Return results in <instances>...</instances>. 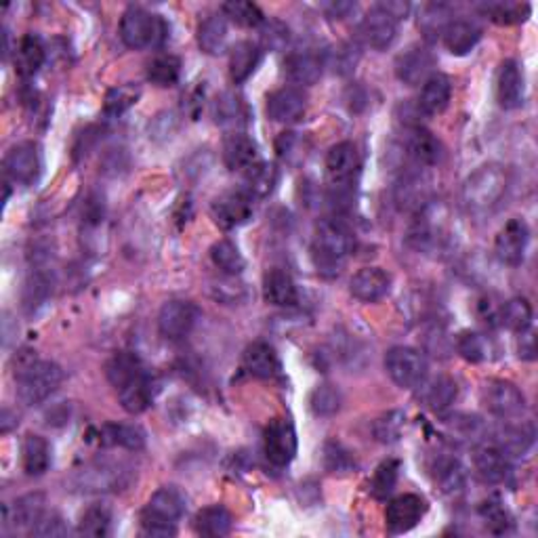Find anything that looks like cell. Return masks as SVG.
<instances>
[{"label": "cell", "instance_id": "6da1fadb", "mask_svg": "<svg viewBox=\"0 0 538 538\" xmlns=\"http://www.w3.org/2000/svg\"><path fill=\"white\" fill-rule=\"evenodd\" d=\"M355 236L352 227L343 219L328 216L316 226V237H313V263L320 274L337 276L343 268L345 258L353 253Z\"/></svg>", "mask_w": 538, "mask_h": 538}, {"label": "cell", "instance_id": "7a4b0ae2", "mask_svg": "<svg viewBox=\"0 0 538 538\" xmlns=\"http://www.w3.org/2000/svg\"><path fill=\"white\" fill-rule=\"evenodd\" d=\"M17 397L26 406H37L43 404L47 397H51L64 381V370L59 364L48 360H37L32 352H24L19 355L17 368Z\"/></svg>", "mask_w": 538, "mask_h": 538}, {"label": "cell", "instance_id": "3957f363", "mask_svg": "<svg viewBox=\"0 0 538 538\" xmlns=\"http://www.w3.org/2000/svg\"><path fill=\"white\" fill-rule=\"evenodd\" d=\"M507 171L499 164L480 166L463 187V202L473 216L492 215L507 194Z\"/></svg>", "mask_w": 538, "mask_h": 538}, {"label": "cell", "instance_id": "277c9868", "mask_svg": "<svg viewBox=\"0 0 538 538\" xmlns=\"http://www.w3.org/2000/svg\"><path fill=\"white\" fill-rule=\"evenodd\" d=\"M121 38L124 45L135 48V51L158 47L166 40V24L163 17L153 16L142 6H131L122 13Z\"/></svg>", "mask_w": 538, "mask_h": 538}, {"label": "cell", "instance_id": "5b68a950", "mask_svg": "<svg viewBox=\"0 0 538 538\" xmlns=\"http://www.w3.org/2000/svg\"><path fill=\"white\" fill-rule=\"evenodd\" d=\"M385 370L402 389L421 387L427 379V360L415 347H391L385 355Z\"/></svg>", "mask_w": 538, "mask_h": 538}, {"label": "cell", "instance_id": "8992f818", "mask_svg": "<svg viewBox=\"0 0 538 538\" xmlns=\"http://www.w3.org/2000/svg\"><path fill=\"white\" fill-rule=\"evenodd\" d=\"M265 459L274 467H289L297 454V431L286 418H274L263 431Z\"/></svg>", "mask_w": 538, "mask_h": 538}, {"label": "cell", "instance_id": "52a82bcc", "mask_svg": "<svg viewBox=\"0 0 538 538\" xmlns=\"http://www.w3.org/2000/svg\"><path fill=\"white\" fill-rule=\"evenodd\" d=\"M198 316V307L192 301H181V299L166 301L158 313V331L164 339L181 341L194 331Z\"/></svg>", "mask_w": 538, "mask_h": 538}, {"label": "cell", "instance_id": "ba28073f", "mask_svg": "<svg viewBox=\"0 0 538 538\" xmlns=\"http://www.w3.org/2000/svg\"><path fill=\"white\" fill-rule=\"evenodd\" d=\"M427 513V501L418 494H402L387 502L385 523L389 534H404L418 526Z\"/></svg>", "mask_w": 538, "mask_h": 538}, {"label": "cell", "instance_id": "9c48e42d", "mask_svg": "<svg viewBox=\"0 0 538 538\" xmlns=\"http://www.w3.org/2000/svg\"><path fill=\"white\" fill-rule=\"evenodd\" d=\"M484 402L488 410L494 417L502 418V421H515L517 417H522L523 408H526V397H523L520 387L513 385L512 381L502 379L486 383Z\"/></svg>", "mask_w": 538, "mask_h": 538}, {"label": "cell", "instance_id": "30bf717a", "mask_svg": "<svg viewBox=\"0 0 538 538\" xmlns=\"http://www.w3.org/2000/svg\"><path fill=\"white\" fill-rule=\"evenodd\" d=\"M397 19L394 13H391L385 5H374L364 17H362L360 24V37L364 38V43L368 47L376 48V51H383L394 45V40L397 37Z\"/></svg>", "mask_w": 538, "mask_h": 538}, {"label": "cell", "instance_id": "8fae6325", "mask_svg": "<svg viewBox=\"0 0 538 538\" xmlns=\"http://www.w3.org/2000/svg\"><path fill=\"white\" fill-rule=\"evenodd\" d=\"M211 213L221 229H236L253 216V195L247 190H232L213 200Z\"/></svg>", "mask_w": 538, "mask_h": 538}, {"label": "cell", "instance_id": "7c38bea8", "mask_svg": "<svg viewBox=\"0 0 538 538\" xmlns=\"http://www.w3.org/2000/svg\"><path fill=\"white\" fill-rule=\"evenodd\" d=\"M360 173V156L353 143L343 142L332 145L331 152L326 153V174L328 181L337 190H347L353 184Z\"/></svg>", "mask_w": 538, "mask_h": 538}, {"label": "cell", "instance_id": "4fadbf2b", "mask_svg": "<svg viewBox=\"0 0 538 538\" xmlns=\"http://www.w3.org/2000/svg\"><path fill=\"white\" fill-rule=\"evenodd\" d=\"M528 242H530L528 223L515 216V219L507 221L505 227H502L499 236H496V242H494L496 257H499L505 265L517 268V265H522L523 258H526Z\"/></svg>", "mask_w": 538, "mask_h": 538}, {"label": "cell", "instance_id": "5bb4252c", "mask_svg": "<svg viewBox=\"0 0 538 538\" xmlns=\"http://www.w3.org/2000/svg\"><path fill=\"white\" fill-rule=\"evenodd\" d=\"M436 68V58L429 48L425 47H410L408 51H404L396 61V76L400 82L408 87L425 85L433 74Z\"/></svg>", "mask_w": 538, "mask_h": 538}, {"label": "cell", "instance_id": "9a60e30c", "mask_svg": "<svg viewBox=\"0 0 538 538\" xmlns=\"http://www.w3.org/2000/svg\"><path fill=\"white\" fill-rule=\"evenodd\" d=\"M5 169L6 174L17 184L30 185L34 181L38 179L40 174V153H38V145L32 142L19 143L16 148H11V152L6 153L5 158Z\"/></svg>", "mask_w": 538, "mask_h": 538}, {"label": "cell", "instance_id": "2e32d148", "mask_svg": "<svg viewBox=\"0 0 538 538\" xmlns=\"http://www.w3.org/2000/svg\"><path fill=\"white\" fill-rule=\"evenodd\" d=\"M307 110V97L301 89L284 87L268 97V116L274 122L292 124L301 121Z\"/></svg>", "mask_w": 538, "mask_h": 538}, {"label": "cell", "instance_id": "e0dca14e", "mask_svg": "<svg viewBox=\"0 0 538 538\" xmlns=\"http://www.w3.org/2000/svg\"><path fill=\"white\" fill-rule=\"evenodd\" d=\"M185 502H187L185 494L181 492L177 486H163L160 491L153 492L148 507L143 509L142 517L177 523L185 513V507H187Z\"/></svg>", "mask_w": 538, "mask_h": 538}, {"label": "cell", "instance_id": "ac0fdd59", "mask_svg": "<svg viewBox=\"0 0 538 538\" xmlns=\"http://www.w3.org/2000/svg\"><path fill=\"white\" fill-rule=\"evenodd\" d=\"M118 400L121 406L129 412V415H142V412L152 406L153 397H156V385L150 376L148 370L132 376L131 381L124 383L122 387H118Z\"/></svg>", "mask_w": 538, "mask_h": 538}, {"label": "cell", "instance_id": "d6986e66", "mask_svg": "<svg viewBox=\"0 0 538 538\" xmlns=\"http://www.w3.org/2000/svg\"><path fill=\"white\" fill-rule=\"evenodd\" d=\"M391 289V278L387 271L381 268H364L358 274H353L352 282H349V290L352 295L362 303H376L383 297H387Z\"/></svg>", "mask_w": 538, "mask_h": 538}, {"label": "cell", "instance_id": "ffe728a7", "mask_svg": "<svg viewBox=\"0 0 538 538\" xmlns=\"http://www.w3.org/2000/svg\"><path fill=\"white\" fill-rule=\"evenodd\" d=\"M496 97L505 110H515L523 103V72L517 61L507 59L496 76Z\"/></svg>", "mask_w": 538, "mask_h": 538}, {"label": "cell", "instance_id": "44dd1931", "mask_svg": "<svg viewBox=\"0 0 538 538\" xmlns=\"http://www.w3.org/2000/svg\"><path fill=\"white\" fill-rule=\"evenodd\" d=\"M322 68H324V59L320 58V55L310 53V51L290 53L284 61L286 79H289L292 85H299V87L316 85L320 76H322Z\"/></svg>", "mask_w": 538, "mask_h": 538}, {"label": "cell", "instance_id": "7402d4cb", "mask_svg": "<svg viewBox=\"0 0 538 538\" xmlns=\"http://www.w3.org/2000/svg\"><path fill=\"white\" fill-rule=\"evenodd\" d=\"M242 366L257 379H276L280 374V358H278L276 349L265 341H255L253 345L247 347Z\"/></svg>", "mask_w": 538, "mask_h": 538}, {"label": "cell", "instance_id": "603a6c76", "mask_svg": "<svg viewBox=\"0 0 538 538\" xmlns=\"http://www.w3.org/2000/svg\"><path fill=\"white\" fill-rule=\"evenodd\" d=\"M129 471H124L121 465H93L80 473V486L87 492H108L122 491L129 484Z\"/></svg>", "mask_w": 538, "mask_h": 538}, {"label": "cell", "instance_id": "cb8c5ba5", "mask_svg": "<svg viewBox=\"0 0 538 538\" xmlns=\"http://www.w3.org/2000/svg\"><path fill=\"white\" fill-rule=\"evenodd\" d=\"M223 160L229 171H244L253 169L258 160V148L253 137L244 135V132H232L223 143Z\"/></svg>", "mask_w": 538, "mask_h": 538}, {"label": "cell", "instance_id": "d4e9b609", "mask_svg": "<svg viewBox=\"0 0 538 538\" xmlns=\"http://www.w3.org/2000/svg\"><path fill=\"white\" fill-rule=\"evenodd\" d=\"M475 471L488 484H501L509 475V457L502 452L499 446H480L473 454Z\"/></svg>", "mask_w": 538, "mask_h": 538}, {"label": "cell", "instance_id": "484cf974", "mask_svg": "<svg viewBox=\"0 0 538 538\" xmlns=\"http://www.w3.org/2000/svg\"><path fill=\"white\" fill-rule=\"evenodd\" d=\"M452 97V82L448 76L444 74H433L431 79L425 82L418 95V110L427 116H438L448 108Z\"/></svg>", "mask_w": 538, "mask_h": 538}, {"label": "cell", "instance_id": "4316f807", "mask_svg": "<svg viewBox=\"0 0 538 538\" xmlns=\"http://www.w3.org/2000/svg\"><path fill=\"white\" fill-rule=\"evenodd\" d=\"M263 297L265 301L276 307H292L299 301L297 284L286 271L269 269L263 278Z\"/></svg>", "mask_w": 538, "mask_h": 538}, {"label": "cell", "instance_id": "83f0119b", "mask_svg": "<svg viewBox=\"0 0 538 538\" xmlns=\"http://www.w3.org/2000/svg\"><path fill=\"white\" fill-rule=\"evenodd\" d=\"M446 48L452 55H467L481 40V27L469 19H452L442 34Z\"/></svg>", "mask_w": 538, "mask_h": 538}, {"label": "cell", "instance_id": "f1b7e54d", "mask_svg": "<svg viewBox=\"0 0 538 538\" xmlns=\"http://www.w3.org/2000/svg\"><path fill=\"white\" fill-rule=\"evenodd\" d=\"M261 47L253 40H242L232 47V53H229V76H232L234 85H242L247 82L257 66L261 64Z\"/></svg>", "mask_w": 538, "mask_h": 538}, {"label": "cell", "instance_id": "f546056e", "mask_svg": "<svg viewBox=\"0 0 538 538\" xmlns=\"http://www.w3.org/2000/svg\"><path fill=\"white\" fill-rule=\"evenodd\" d=\"M45 499L43 494H27L22 496V499L16 501V505L9 512V507H5V522L11 523L13 528L17 530H26L37 526L40 517L45 515Z\"/></svg>", "mask_w": 538, "mask_h": 538}, {"label": "cell", "instance_id": "4dcf8cb0", "mask_svg": "<svg viewBox=\"0 0 538 538\" xmlns=\"http://www.w3.org/2000/svg\"><path fill=\"white\" fill-rule=\"evenodd\" d=\"M22 463L24 471L30 475V478H40L48 471L51 467V446H48L43 436H26L22 444Z\"/></svg>", "mask_w": 538, "mask_h": 538}, {"label": "cell", "instance_id": "1f68e13d", "mask_svg": "<svg viewBox=\"0 0 538 538\" xmlns=\"http://www.w3.org/2000/svg\"><path fill=\"white\" fill-rule=\"evenodd\" d=\"M45 64V47L37 34H26L16 51V72L22 79H32Z\"/></svg>", "mask_w": 538, "mask_h": 538}, {"label": "cell", "instance_id": "d6a6232c", "mask_svg": "<svg viewBox=\"0 0 538 538\" xmlns=\"http://www.w3.org/2000/svg\"><path fill=\"white\" fill-rule=\"evenodd\" d=\"M406 148H408L410 158L415 160L417 164H423V166L438 164L439 158H442V143L433 137V132L425 131L421 127L412 129L408 132Z\"/></svg>", "mask_w": 538, "mask_h": 538}, {"label": "cell", "instance_id": "836d02e7", "mask_svg": "<svg viewBox=\"0 0 538 538\" xmlns=\"http://www.w3.org/2000/svg\"><path fill=\"white\" fill-rule=\"evenodd\" d=\"M234 517L223 505H211L200 509L194 517L195 533L202 536H226L232 533Z\"/></svg>", "mask_w": 538, "mask_h": 538}, {"label": "cell", "instance_id": "e575fe53", "mask_svg": "<svg viewBox=\"0 0 538 538\" xmlns=\"http://www.w3.org/2000/svg\"><path fill=\"white\" fill-rule=\"evenodd\" d=\"M227 43V19L223 13H213L198 26V45L208 55L226 51Z\"/></svg>", "mask_w": 538, "mask_h": 538}, {"label": "cell", "instance_id": "d590c367", "mask_svg": "<svg viewBox=\"0 0 538 538\" xmlns=\"http://www.w3.org/2000/svg\"><path fill=\"white\" fill-rule=\"evenodd\" d=\"M431 473H433V481H436L439 491L446 494L460 492L465 488V481H467L465 467L460 465L457 459L452 457L436 459V463H433L431 467Z\"/></svg>", "mask_w": 538, "mask_h": 538}, {"label": "cell", "instance_id": "8d00e7d4", "mask_svg": "<svg viewBox=\"0 0 538 538\" xmlns=\"http://www.w3.org/2000/svg\"><path fill=\"white\" fill-rule=\"evenodd\" d=\"M101 442L127 450H142L145 446V431L137 425L108 423L101 427Z\"/></svg>", "mask_w": 538, "mask_h": 538}, {"label": "cell", "instance_id": "74e56055", "mask_svg": "<svg viewBox=\"0 0 538 538\" xmlns=\"http://www.w3.org/2000/svg\"><path fill=\"white\" fill-rule=\"evenodd\" d=\"M213 116L215 122L221 124V127H237V124L247 122V103L236 93H223L221 97H216Z\"/></svg>", "mask_w": 538, "mask_h": 538}, {"label": "cell", "instance_id": "f35d334b", "mask_svg": "<svg viewBox=\"0 0 538 538\" xmlns=\"http://www.w3.org/2000/svg\"><path fill=\"white\" fill-rule=\"evenodd\" d=\"M480 11L494 24L513 26L526 22L533 6L528 3H484L480 5Z\"/></svg>", "mask_w": 538, "mask_h": 538}, {"label": "cell", "instance_id": "ab89813d", "mask_svg": "<svg viewBox=\"0 0 538 538\" xmlns=\"http://www.w3.org/2000/svg\"><path fill=\"white\" fill-rule=\"evenodd\" d=\"M499 318H501V322L509 328V331L520 334V332L530 331V326H533L534 311H533V305H530L528 299L515 297V299H512V301H507L505 305H502Z\"/></svg>", "mask_w": 538, "mask_h": 538}, {"label": "cell", "instance_id": "60d3db41", "mask_svg": "<svg viewBox=\"0 0 538 538\" xmlns=\"http://www.w3.org/2000/svg\"><path fill=\"white\" fill-rule=\"evenodd\" d=\"M501 444L499 448L512 457H522L526 454L534 444V427L530 423H517V425H509V427L502 431L501 436Z\"/></svg>", "mask_w": 538, "mask_h": 538}, {"label": "cell", "instance_id": "b9f144b4", "mask_svg": "<svg viewBox=\"0 0 538 538\" xmlns=\"http://www.w3.org/2000/svg\"><path fill=\"white\" fill-rule=\"evenodd\" d=\"M143 370H145V366L142 364V360H139L135 353L122 352V353H116L114 358L108 362L106 376L111 385L118 389V387H122L127 381H131L132 376L143 373Z\"/></svg>", "mask_w": 538, "mask_h": 538}, {"label": "cell", "instance_id": "7bdbcfd3", "mask_svg": "<svg viewBox=\"0 0 538 538\" xmlns=\"http://www.w3.org/2000/svg\"><path fill=\"white\" fill-rule=\"evenodd\" d=\"M211 258L216 269H221L226 276H240L244 271V257L240 248L229 240H219L213 244Z\"/></svg>", "mask_w": 538, "mask_h": 538}, {"label": "cell", "instance_id": "ee69618b", "mask_svg": "<svg viewBox=\"0 0 538 538\" xmlns=\"http://www.w3.org/2000/svg\"><path fill=\"white\" fill-rule=\"evenodd\" d=\"M397 478H400V460L387 459L376 467L373 475V481H370V492H373L374 499L385 501L387 496L394 494L397 486Z\"/></svg>", "mask_w": 538, "mask_h": 538}, {"label": "cell", "instance_id": "f6af8a7d", "mask_svg": "<svg viewBox=\"0 0 538 538\" xmlns=\"http://www.w3.org/2000/svg\"><path fill=\"white\" fill-rule=\"evenodd\" d=\"M452 22L448 5H425L418 17V27L425 34V38L436 40L442 38L446 26Z\"/></svg>", "mask_w": 538, "mask_h": 538}, {"label": "cell", "instance_id": "bcb514c9", "mask_svg": "<svg viewBox=\"0 0 538 538\" xmlns=\"http://www.w3.org/2000/svg\"><path fill=\"white\" fill-rule=\"evenodd\" d=\"M181 61L174 55H158L148 66V80L156 87H173L179 80Z\"/></svg>", "mask_w": 538, "mask_h": 538}, {"label": "cell", "instance_id": "7dc6e473", "mask_svg": "<svg viewBox=\"0 0 538 538\" xmlns=\"http://www.w3.org/2000/svg\"><path fill=\"white\" fill-rule=\"evenodd\" d=\"M111 526V512L106 505H90L79 522V534L82 536H108Z\"/></svg>", "mask_w": 538, "mask_h": 538}, {"label": "cell", "instance_id": "c3c4849f", "mask_svg": "<svg viewBox=\"0 0 538 538\" xmlns=\"http://www.w3.org/2000/svg\"><path fill=\"white\" fill-rule=\"evenodd\" d=\"M278 181V171L276 166L257 163L253 169L247 171V192L250 195H257V198H265L274 192Z\"/></svg>", "mask_w": 538, "mask_h": 538}, {"label": "cell", "instance_id": "681fc988", "mask_svg": "<svg viewBox=\"0 0 538 538\" xmlns=\"http://www.w3.org/2000/svg\"><path fill=\"white\" fill-rule=\"evenodd\" d=\"M457 383L448 376H438V379L431 381V385L427 387V394H425V400H427V406L436 412H444L448 410L454 400H457Z\"/></svg>", "mask_w": 538, "mask_h": 538}, {"label": "cell", "instance_id": "f907efd6", "mask_svg": "<svg viewBox=\"0 0 538 538\" xmlns=\"http://www.w3.org/2000/svg\"><path fill=\"white\" fill-rule=\"evenodd\" d=\"M139 95H142V90L132 85H122L108 90L106 101H103V114L110 118L122 116L124 111L135 106Z\"/></svg>", "mask_w": 538, "mask_h": 538}, {"label": "cell", "instance_id": "816d5d0a", "mask_svg": "<svg viewBox=\"0 0 538 538\" xmlns=\"http://www.w3.org/2000/svg\"><path fill=\"white\" fill-rule=\"evenodd\" d=\"M480 515L492 534H507L513 526L512 515H509L505 505L499 499H488L481 502Z\"/></svg>", "mask_w": 538, "mask_h": 538}, {"label": "cell", "instance_id": "f5cc1de1", "mask_svg": "<svg viewBox=\"0 0 538 538\" xmlns=\"http://www.w3.org/2000/svg\"><path fill=\"white\" fill-rule=\"evenodd\" d=\"M223 16L229 17L234 24L242 27H258L265 24V19H268L255 3H244V0H236V3L223 5Z\"/></svg>", "mask_w": 538, "mask_h": 538}, {"label": "cell", "instance_id": "db71d44e", "mask_svg": "<svg viewBox=\"0 0 538 538\" xmlns=\"http://www.w3.org/2000/svg\"><path fill=\"white\" fill-rule=\"evenodd\" d=\"M341 394L334 385H318L311 391L310 408L316 417H334L341 410Z\"/></svg>", "mask_w": 538, "mask_h": 538}, {"label": "cell", "instance_id": "11a10c76", "mask_svg": "<svg viewBox=\"0 0 538 538\" xmlns=\"http://www.w3.org/2000/svg\"><path fill=\"white\" fill-rule=\"evenodd\" d=\"M358 61H360V48L352 43H341L326 53L324 66H331L334 72L345 76L353 72L355 66H358Z\"/></svg>", "mask_w": 538, "mask_h": 538}, {"label": "cell", "instance_id": "9f6ffc18", "mask_svg": "<svg viewBox=\"0 0 538 538\" xmlns=\"http://www.w3.org/2000/svg\"><path fill=\"white\" fill-rule=\"evenodd\" d=\"M404 423H406V417L400 410H389L387 415H383L381 418H376L374 423V438L379 439L383 444H394L397 439L402 438V429Z\"/></svg>", "mask_w": 538, "mask_h": 538}, {"label": "cell", "instance_id": "6f0895ef", "mask_svg": "<svg viewBox=\"0 0 538 538\" xmlns=\"http://www.w3.org/2000/svg\"><path fill=\"white\" fill-rule=\"evenodd\" d=\"M457 349L467 362H473V364L484 362L488 358L486 339L481 337L480 332H471V331L460 332L457 337Z\"/></svg>", "mask_w": 538, "mask_h": 538}, {"label": "cell", "instance_id": "680465c9", "mask_svg": "<svg viewBox=\"0 0 538 538\" xmlns=\"http://www.w3.org/2000/svg\"><path fill=\"white\" fill-rule=\"evenodd\" d=\"M324 454H326V467L332 473H347L355 469V460L352 457V452H347L341 444L337 442L326 444Z\"/></svg>", "mask_w": 538, "mask_h": 538}, {"label": "cell", "instance_id": "91938a15", "mask_svg": "<svg viewBox=\"0 0 538 538\" xmlns=\"http://www.w3.org/2000/svg\"><path fill=\"white\" fill-rule=\"evenodd\" d=\"M290 40V34H289V27H286L282 22H276V19H265L263 24V43L268 45L269 48H276V51H280L286 45H289Z\"/></svg>", "mask_w": 538, "mask_h": 538}, {"label": "cell", "instance_id": "94428289", "mask_svg": "<svg viewBox=\"0 0 538 538\" xmlns=\"http://www.w3.org/2000/svg\"><path fill=\"white\" fill-rule=\"evenodd\" d=\"M34 536H45V538H55V536H66L68 534V526L61 520L59 515H43L38 520L37 526L32 528Z\"/></svg>", "mask_w": 538, "mask_h": 538}, {"label": "cell", "instance_id": "6125c7cd", "mask_svg": "<svg viewBox=\"0 0 538 538\" xmlns=\"http://www.w3.org/2000/svg\"><path fill=\"white\" fill-rule=\"evenodd\" d=\"M142 534L152 538H166L177 534V526L169 522H158L150 520V517H142Z\"/></svg>", "mask_w": 538, "mask_h": 538}, {"label": "cell", "instance_id": "be15d7a7", "mask_svg": "<svg viewBox=\"0 0 538 538\" xmlns=\"http://www.w3.org/2000/svg\"><path fill=\"white\" fill-rule=\"evenodd\" d=\"M520 358H523V360L536 358V339L530 331L520 332Z\"/></svg>", "mask_w": 538, "mask_h": 538}, {"label": "cell", "instance_id": "e7e4bbea", "mask_svg": "<svg viewBox=\"0 0 538 538\" xmlns=\"http://www.w3.org/2000/svg\"><path fill=\"white\" fill-rule=\"evenodd\" d=\"M358 9V5L355 3H331V5H324V11L331 16L332 19H345L355 13Z\"/></svg>", "mask_w": 538, "mask_h": 538}]
</instances>
